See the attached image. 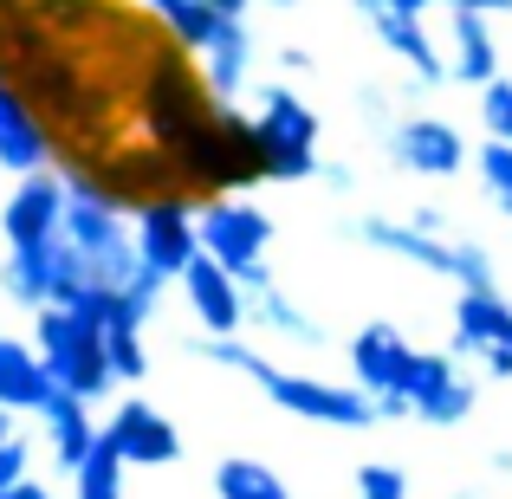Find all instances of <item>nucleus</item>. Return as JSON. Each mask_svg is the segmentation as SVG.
<instances>
[{
  "label": "nucleus",
  "mask_w": 512,
  "mask_h": 499,
  "mask_svg": "<svg viewBox=\"0 0 512 499\" xmlns=\"http://www.w3.org/2000/svg\"><path fill=\"white\" fill-rule=\"evenodd\" d=\"M318 111L286 85H260L253 98V137H260V156H266V182H312L318 175Z\"/></svg>",
  "instance_id": "obj_4"
},
{
  "label": "nucleus",
  "mask_w": 512,
  "mask_h": 499,
  "mask_svg": "<svg viewBox=\"0 0 512 499\" xmlns=\"http://www.w3.org/2000/svg\"><path fill=\"white\" fill-rule=\"evenodd\" d=\"M52 396H59V383H52L46 357H39L33 344H20V337H0V409L7 415H39Z\"/></svg>",
  "instance_id": "obj_19"
},
{
  "label": "nucleus",
  "mask_w": 512,
  "mask_h": 499,
  "mask_svg": "<svg viewBox=\"0 0 512 499\" xmlns=\"http://www.w3.org/2000/svg\"><path fill=\"white\" fill-rule=\"evenodd\" d=\"M480 124H487V137L512 143V78H493V85L480 91Z\"/></svg>",
  "instance_id": "obj_29"
},
{
  "label": "nucleus",
  "mask_w": 512,
  "mask_h": 499,
  "mask_svg": "<svg viewBox=\"0 0 512 499\" xmlns=\"http://www.w3.org/2000/svg\"><path fill=\"white\" fill-rule=\"evenodd\" d=\"M0 169L7 175H33L52 169V137H46V117L33 111L20 85L0 72Z\"/></svg>",
  "instance_id": "obj_15"
},
{
  "label": "nucleus",
  "mask_w": 512,
  "mask_h": 499,
  "mask_svg": "<svg viewBox=\"0 0 512 499\" xmlns=\"http://www.w3.org/2000/svg\"><path fill=\"white\" fill-rule=\"evenodd\" d=\"M20 480H33V441L13 435L7 448H0V493H13Z\"/></svg>",
  "instance_id": "obj_30"
},
{
  "label": "nucleus",
  "mask_w": 512,
  "mask_h": 499,
  "mask_svg": "<svg viewBox=\"0 0 512 499\" xmlns=\"http://www.w3.org/2000/svg\"><path fill=\"white\" fill-rule=\"evenodd\" d=\"M350 240H363V247L389 253V260H402V266H422V273L454 279V240H448V234H428V227H415V221L357 214V221H350Z\"/></svg>",
  "instance_id": "obj_14"
},
{
  "label": "nucleus",
  "mask_w": 512,
  "mask_h": 499,
  "mask_svg": "<svg viewBox=\"0 0 512 499\" xmlns=\"http://www.w3.org/2000/svg\"><path fill=\"white\" fill-rule=\"evenodd\" d=\"M474 396L480 389L461 376V357H454V350H415L409 376H402V402H409L415 422L461 428L467 415H474Z\"/></svg>",
  "instance_id": "obj_7"
},
{
  "label": "nucleus",
  "mask_w": 512,
  "mask_h": 499,
  "mask_svg": "<svg viewBox=\"0 0 512 499\" xmlns=\"http://www.w3.org/2000/svg\"><path fill=\"white\" fill-rule=\"evenodd\" d=\"M273 7H299V0H273Z\"/></svg>",
  "instance_id": "obj_38"
},
{
  "label": "nucleus",
  "mask_w": 512,
  "mask_h": 499,
  "mask_svg": "<svg viewBox=\"0 0 512 499\" xmlns=\"http://www.w3.org/2000/svg\"><path fill=\"white\" fill-rule=\"evenodd\" d=\"M214 499H292V487L279 480V467L253 461V454H234V461L214 467Z\"/></svg>",
  "instance_id": "obj_26"
},
{
  "label": "nucleus",
  "mask_w": 512,
  "mask_h": 499,
  "mask_svg": "<svg viewBox=\"0 0 512 499\" xmlns=\"http://www.w3.org/2000/svg\"><path fill=\"white\" fill-rule=\"evenodd\" d=\"M39 441L52 448V461L72 474L78 461L91 454V441H98V422H91V402L72 396V389H59V396L39 409Z\"/></svg>",
  "instance_id": "obj_20"
},
{
  "label": "nucleus",
  "mask_w": 512,
  "mask_h": 499,
  "mask_svg": "<svg viewBox=\"0 0 512 499\" xmlns=\"http://www.w3.org/2000/svg\"><path fill=\"white\" fill-rule=\"evenodd\" d=\"M214 7H221L227 20H247V7H253V0H214Z\"/></svg>",
  "instance_id": "obj_36"
},
{
  "label": "nucleus",
  "mask_w": 512,
  "mask_h": 499,
  "mask_svg": "<svg viewBox=\"0 0 512 499\" xmlns=\"http://www.w3.org/2000/svg\"><path fill=\"white\" fill-rule=\"evenodd\" d=\"M350 7H357V20L370 26V33L383 39V46L396 52V59L409 65V72L422 78L428 91H435V85H448V52L435 46V33H428L422 20H409V13H389L383 0H350Z\"/></svg>",
  "instance_id": "obj_13"
},
{
  "label": "nucleus",
  "mask_w": 512,
  "mask_h": 499,
  "mask_svg": "<svg viewBox=\"0 0 512 499\" xmlns=\"http://www.w3.org/2000/svg\"><path fill=\"white\" fill-rule=\"evenodd\" d=\"M104 435H111V448L124 454L130 467H169L175 454H182V428H175L156 402H143V396L117 402L111 422H104Z\"/></svg>",
  "instance_id": "obj_12"
},
{
  "label": "nucleus",
  "mask_w": 512,
  "mask_h": 499,
  "mask_svg": "<svg viewBox=\"0 0 512 499\" xmlns=\"http://www.w3.org/2000/svg\"><path fill=\"white\" fill-rule=\"evenodd\" d=\"M273 59H279V72H286V78H299V72H312V52H305V46H279V52H273Z\"/></svg>",
  "instance_id": "obj_32"
},
{
  "label": "nucleus",
  "mask_w": 512,
  "mask_h": 499,
  "mask_svg": "<svg viewBox=\"0 0 512 499\" xmlns=\"http://www.w3.org/2000/svg\"><path fill=\"white\" fill-rule=\"evenodd\" d=\"M474 169H480V188H487V201L512 221V143L506 137H487L474 150Z\"/></svg>",
  "instance_id": "obj_27"
},
{
  "label": "nucleus",
  "mask_w": 512,
  "mask_h": 499,
  "mask_svg": "<svg viewBox=\"0 0 512 499\" xmlns=\"http://www.w3.org/2000/svg\"><path fill=\"white\" fill-rule=\"evenodd\" d=\"M65 221V169H33L13 175L7 201H0V240L7 247H46Z\"/></svg>",
  "instance_id": "obj_10"
},
{
  "label": "nucleus",
  "mask_w": 512,
  "mask_h": 499,
  "mask_svg": "<svg viewBox=\"0 0 512 499\" xmlns=\"http://www.w3.org/2000/svg\"><path fill=\"white\" fill-rule=\"evenodd\" d=\"M195 208H201V201L175 188V195H156V201H143V208L130 214L137 253H143V266H150L156 279H182V273H188V260H201Z\"/></svg>",
  "instance_id": "obj_6"
},
{
  "label": "nucleus",
  "mask_w": 512,
  "mask_h": 499,
  "mask_svg": "<svg viewBox=\"0 0 512 499\" xmlns=\"http://www.w3.org/2000/svg\"><path fill=\"white\" fill-rule=\"evenodd\" d=\"M169 163H175L182 195H195V201L247 195L253 182H266V156H260V137H253V117L234 111V104H221V98H214L208 124L188 130L169 150Z\"/></svg>",
  "instance_id": "obj_2"
},
{
  "label": "nucleus",
  "mask_w": 512,
  "mask_h": 499,
  "mask_svg": "<svg viewBox=\"0 0 512 499\" xmlns=\"http://www.w3.org/2000/svg\"><path fill=\"white\" fill-rule=\"evenodd\" d=\"M143 7L163 20V33H169L182 52H201L214 33H221V20H227L214 0H143Z\"/></svg>",
  "instance_id": "obj_24"
},
{
  "label": "nucleus",
  "mask_w": 512,
  "mask_h": 499,
  "mask_svg": "<svg viewBox=\"0 0 512 499\" xmlns=\"http://www.w3.org/2000/svg\"><path fill=\"white\" fill-rule=\"evenodd\" d=\"M13 435H20V428H13V415H7V409H0V448H7V441H13Z\"/></svg>",
  "instance_id": "obj_37"
},
{
  "label": "nucleus",
  "mask_w": 512,
  "mask_h": 499,
  "mask_svg": "<svg viewBox=\"0 0 512 499\" xmlns=\"http://www.w3.org/2000/svg\"><path fill=\"white\" fill-rule=\"evenodd\" d=\"M441 7H474V13H512V0H441Z\"/></svg>",
  "instance_id": "obj_34"
},
{
  "label": "nucleus",
  "mask_w": 512,
  "mask_h": 499,
  "mask_svg": "<svg viewBox=\"0 0 512 499\" xmlns=\"http://www.w3.org/2000/svg\"><path fill=\"white\" fill-rule=\"evenodd\" d=\"M188 350L208 363H221V370H240L247 383H260L266 396L279 402L286 415H299V422H318V428H376V396L357 383H325V376H305V370H279V363H266L260 350H247L240 337H188Z\"/></svg>",
  "instance_id": "obj_1"
},
{
  "label": "nucleus",
  "mask_w": 512,
  "mask_h": 499,
  "mask_svg": "<svg viewBox=\"0 0 512 499\" xmlns=\"http://www.w3.org/2000/svg\"><path fill=\"white\" fill-rule=\"evenodd\" d=\"M0 499H52V493L39 487V480H20V487H13V493H0Z\"/></svg>",
  "instance_id": "obj_35"
},
{
  "label": "nucleus",
  "mask_w": 512,
  "mask_h": 499,
  "mask_svg": "<svg viewBox=\"0 0 512 499\" xmlns=\"http://www.w3.org/2000/svg\"><path fill=\"white\" fill-rule=\"evenodd\" d=\"M247 318H253V325H266L273 337H292V344H305V350L325 344V325H318L312 312H299V305L279 292V279H260V286H247Z\"/></svg>",
  "instance_id": "obj_21"
},
{
  "label": "nucleus",
  "mask_w": 512,
  "mask_h": 499,
  "mask_svg": "<svg viewBox=\"0 0 512 499\" xmlns=\"http://www.w3.org/2000/svg\"><path fill=\"white\" fill-rule=\"evenodd\" d=\"M454 357H474L487 376H512V305L493 292H461L454 299Z\"/></svg>",
  "instance_id": "obj_9"
},
{
  "label": "nucleus",
  "mask_w": 512,
  "mask_h": 499,
  "mask_svg": "<svg viewBox=\"0 0 512 499\" xmlns=\"http://www.w3.org/2000/svg\"><path fill=\"white\" fill-rule=\"evenodd\" d=\"M448 78L454 85L487 91L500 78V39H493V13L448 7Z\"/></svg>",
  "instance_id": "obj_17"
},
{
  "label": "nucleus",
  "mask_w": 512,
  "mask_h": 499,
  "mask_svg": "<svg viewBox=\"0 0 512 499\" xmlns=\"http://www.w3.org/2000/svg\"><path fill=\"white\" fill-rule=\"evenodd\" d=\"M188 299V312H195V325L208 337H240V325H247V286H240L234 273H227L221 260H188V273L175 279Z\"/></svg>",
  "instance_id": "obj_11"
},
{
  "label": "nucleus",
  "mask_w": 512,
  "mask_h": 499,
  "mask_svg": "<svg viewBox=\"0 0 512 499\" xmlns=\"http://www.w3.org/2000/svg\"><path fill=\"white\" fill-rule=\"evenodd\" d=\"M104 312L111 299H78V305H46L33 312V350L46 357L52 383L72 389L85 402H104L117 389V370H111V350H104Z\"/></svg>",
  "instance_id": "obj_3"
},
{
  "label": "nucleus",
  "mask_w": 512,
  "mask_h": 499,
  "mask_svg": "<svg viewBox=\"0 0 512 499\" xmlns=\"http://www.w3.org/2000/svg\"><path fill=\"white\" fill-rule=\"evenodd\" d=\"M143 331H150V318L124 312V305L111 299V312H104V350H111L117 383H143V376H150V350H143Z\"/></svg>",
  "instance_id": "obj_23"
},
{
  "label": "nucleus",
  "mask_w": 512,
  "mask_h": 499,
  "mask_svg": "<svg viewBox=\"0 0 512 499\" xmlns=\"http://www.w3.org/2000/svg\"><path fill=\"white\" fill-rule=\"evenodd\" d=\"M389 143V163L402 175H428V182H448V175L467 169V137L448 124V117H428V111H409L383 130Z\"/></svg>",
  "instance_id": "obj_8"
},
{
  "label": "nucleus",
  "mask_w": 512,
  "mask_h": 499,
  "mask_svg": "<svg viewBox=\"0 0 512 499\" xmlns=\"http://www.w3.org/2000/svg\"><path fill=\"white\" fill-rule=\"evenodd\" d=\"M195 227H201V253H208V260H221L240 286L273 279L266 247H273L279 227H273V214H266L260 201H247V195H214V201H201V208H195Z\"/></svg>",
  "instance_id": "obj_5"
},
{
  "label": "nucleus",
  "mask_w": 512,
  "mask_h": 499,
  "mask_svg": "<svg viewBox=\"0 0 512 499\" xmlns=\"http://www.w3.org/2000/svg\"><path fill=\"white\" fill-rule=\"evenodd\" d=\"M357 104H363V117H370V124H383V130L396 124V117H389V91H383V85H363Z\"/></svg>",
  "instance_id": "obj_31"
},
{
  "label": "nucleus",
  "mask_w": 512,
  "mask_h": 499,
  "mask_svg": "<svg viewBox=\"0 0 512 499\" xmlns=\"http://www.w3.org/2000/svg\"><path fill=\"white\" fill-rule=\"evenodd\" d=\"M415 363V344L396 325H363L350 337V383L370 396H402V376Z\"/></svg>",
  "instance_id": "obj_16"
},
{
  "label": "nucleus",
  "mask_w": 512,
  "mask_h": 499,
  "mask_svg": "<svg viewBox=\"0 0 512 499\" xmlns=\"http://www.w3.org/2000/svg\"><path fill=\"white\" fill-rule=\"evenodd\" d=\"M253 33H247V20H221V33L208 39V46L195 52V65H201V85L214 91L221 104H234L240 91H247V78H253Z\"/></svg>",
  "instance_id": "obj_18"
},
{
  "label": "nucleus",
  "mask_w": 512,
  "mask_h": 499,
  "mask_svg": "<svg viewBox=\"0 0 512 499\" xmlns=\"http://www.w3.org/2000/svg\"><path fill=\"white\" fill-rule=\"evenodd\" d=\"M357 499H409V474L389 461H363L357 467Z\"/></svg>",
  "instance_id": "obj_28"
},
{
  "label": "nucleus",
  "mask_w": 512,
  "mask_h": 499,
  "mask_svg": "<svg viewBox=\"0 0 512 499\" xmlns=\"http://www.w3.org/2000/svg\"><path fill=\"white\" fill-rule=\"evenodd\" d=\"M124 474H130V461L111 448V435L98 428L91 454L72 467V499H124Z\"/></svg>",
  "instance_id": "obj_25"
},
{
  "label": "nucleus",
  "mask_w": 512,
  "mask_h": 499,
  "mask_svg": "<svg viewBox=\"0 0 512 499\" xmlns=\"http://www.w3.org/2000/svg\"><path fill=\"white\" fill-rule=\"evenodd\" d=\"M389 13H409V20H428V7H435V0H383Z\"/></svg>",
  "instance_id": "obj_33"
},
{
  "label": "nucleus",
  "mask_w": 512,
  "mask_h": 499,
  "mask_svg": "<svg viewBox=\"0 0 512 499\" xmlns=\"http://www.w3.org/2000/svg\"><path fill=\"white\" fill-rule=\"evenodd\" d=\"M0 292H7L20 312H46L52 305V253L46 247H7V260H0Z\"/></svg>",
  "instance_id": "obj_22"
}]
</instances>
